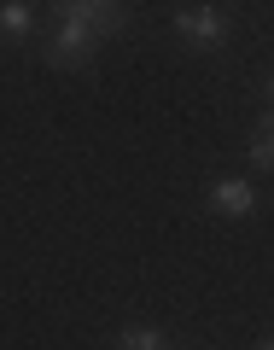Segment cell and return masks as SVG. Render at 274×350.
<instances>
[{"instance_id":"6","label":"cell","mask_w":274,"mask_h":350,"mask_svg":"<svg viewBox=\"0 0 274 350\" xmlns=\"http://www.w3.org/2000/svg\"><path fill=\"white\" fill-rule=\"evenodd\" d=\"M245 158L257 163V170H274V111H262V123L251 129V146H245Z\"/></svg>"},{"instance_id":"1","label":"cell","mask_w":274,"mask_h":350,"mask_svg":"<svg viewBox=\"0 0 274 350\" xmlns=\"http://www.w3.org/2000/svg\"><path fill=\"white\" fill-rule=\"evenodd\" d=\"M94 47L100 36L76 18H53V36H47V64L53 70H94Z\"/></svg>"},{"instance_id":"8","label":"cell","mask_w":274,"mask_h":350,"mask_svg":"<svg viewBox=\"0 0 274 350\" xmlns=\"http://www.w3.org/2000/svg\"><path fill=\"white\" fill-rule=\"evenodd\" d=\"M269 111H274V76H269Z\"/></svg>"},{"instance_id":"3","label":"cell","mask_w":274,"mask_h":350,"mask_svg":"<svg viewBox=\"0 0 274 350\" xmlns=\"http://www.w3.org/2000/svg\"><path fill=\"white\" fill-rule=\"evenodd\" d=\"M53 18H76V24H87L94 36H123L128 12L117 6V0H59V6H47Z\"/></svg>"},{"instance_id":"4","label":"cell","mask_w":274,"mask_h":350,"mask_svg":"<svg viewBox=\"0 0 274 350\" xmlns=\"http://www.w3.org/2000/svg\"><path fill=\"white\" fill-rule=\"evenodd\" d=\"M204 204H210L216 216H251L257 211V187H251L245 175H222V181H210Z\"/></svg>"},{"instance_id":"9","label":"cell","mask_w":274,"mask_h":350,"mask_svg":"<svg viewBox=\"0 0 274 350\" xmlns=\"http://www.w3.org/2000/svg\"><path fill=\"white\" fill-rule=\"evenodd\" d=\"M257 350H274V338H262V345H257Z\"/></svg>"},{"instance_id":"7","label":"cell","mask_w":274,"mask_h":350,"mask_svg":"<svg viewBox=\"0 0 274 350\" xmlns=\"http://www.w3.org/2000/svg\"><path fill=\"white\" fill-rule=\"evenodd\" d=\"M117 350H169V345H163L158 327H123L117 333Z\"/></svg>"},{"instance_id":"5","label":"cell","mask_w":274,"mask_h":350,"mask_svg":"<svg viewBox=\"0 0 274 350\" xmlns=\"http://www.w3.org/2000/svg\"><path fill=\"white\" fill-rule=\"evenodd\" d=\"M29 29H36V6H29V0H6V6H0V36L24 41Z\"/></svg>"},{"instance_id":"2","label":"cell","mask_w":274,"mask_h":350,"mask_svg":"<svg viewBox=\"0 0 274 350\" xmlns=\"http://www.w3.org/2000/svg\"><path fill=\"white\" fill-rule=\"evenodd\" d=\"M175 36L193 41V47H216V41L234 36V12H222V6H175Z\"/></svg>"}]
</instances>
